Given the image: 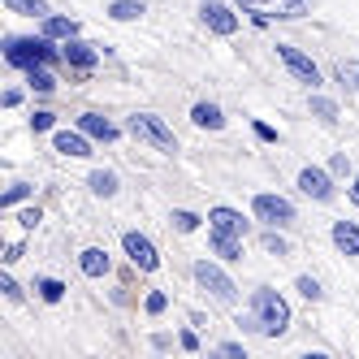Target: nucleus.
Masks as SVG:
<instances>
[{
  "label": "nucleus",
  "instance_id": "14",
  "mask_svg": "<svg viewBox=\"0 0 359 359\" xmlns=\"http://www.w3.org/2000/svg\"><path fill=\"white\" fill-rule=\"evenodd\" d=\"M53 147L61 151V156H74V161H87L91 151H95V139H91V135H83L79 126H74V130H53Z\"/></svg>",
  "mask_w": 359,
  "mask_h": 359
},
{
  "label": "nucleus",
  "instance_id": "33",
  "mask_svg": "<svg viewBox=\"0 0 359 359\" xmlns=\"http://www.w3.org/2000/svg\"><path fill=\"white\" fill-rule=\"evenodd\" d=\"M0 294H5L9 303H22V299H27V290H22L18 286V281H13V273L5 269V273H0Z\"/></svg>",
  "mask_w": 359,
  "mask_h": 359
},
{
  "label": "nucleus",
  "instance_id": "1",
  "mask_svg": "<svg viewBox=\"0 0 359 359\" xmlns=\"http://www.w3.org/2000/svg\"><path fill=\"white\" fill-rule=\"evenodd\" d=\"M0 48H5V65L22 69V74H27L31 65H57L61 61V43L48 39L43 31L39 35H5Z\"/></svg>",
  "mask_w": 359,
  "mask_h": 359
},
{
  "label": "nucleus",
  "instance_id": "2",
  "mask_svg": "<svg viewBox=\"0 0 359 359\" xmlns=\"http://www.w3.org/2000/svg\"><path fill=\"white\" fill-rule=\"evenodd\" d=\"M251 307H255V316H260V325H264V338H281V333L290 329V320H294L286 294L273 290V286H255L251 290Z\"/></svg>",
  "mask_w": 359,
  "mask_h": 359
},
{
  "label": "nucleus",
  "instance_id": "8",
  "mask_svg": "<svg viewBox=\"0 0 359 359\" xmlns=\"http://www.w3.org/2000/svg\"><path fill=\"white\" fill-rule=\"evenodd\" d=\"M121 251H126V260H130L139 273H147V277L161 269V251H156V243H151L143 229H126V234H121Z\"/></svg>",
  "mask_w": 359,
  "mask_h": 359
},
{
  "label": "nucleus",
  "instance_id": "6",
  "mask_svg": "<svg viewBox=\"0 0 359 359\" xmlns=\"http://www.w3.org/2000/svg\"><path fill=\"white\" fill-rule=\"evenodd\" d=\"M294 203L286 195H273V191H260L251 199V221H260V225H277V229H286L294 225Z\"/></svg>",
  "mask_w": 359,
  "mask_h": 359
},
{
  "label": "nucleus",
  "instance_id": "26",
  "mask_svg": "<svg viewBox=\"0 0 359 359\" xmlns=\"http://www.w3.org/2000/svg\"><path fill=\"white\" fill-rule=\"evenodd\" d=\"M143 13H147L143 0H113V5H109V18L113 22H139Z\"/></svg>",
  "mask_w": 359,
  "mask_h": 359
},
{
  "label": "nucleus",
  "instance_id": "17",
  "mask_svg": "<svg viewBox=\"0 0 359 359\" xmlns=\"http://www.w3.org/2000/svg\"><path fill=\"white\" fill-rule=\"evenodd\" d=\"M39 31H43L48 39H57V43H65V39H79V35H83L79 18H65V13H48V18L39 22Z\"/></svg>",
  "mask_w": 359,
  "mask_h": 359
},
{
  "label": "nucleus",
  "instance_id": "20",
  "mask_svg": "<svg viewBox=\"0 0 359 359\" xmlns=\"http://www.w3.org/2000/svg\"><path fill=\"white\" fill-rule=\"evenodd\" d=\"M307 109H312V117H316L320 126H338V117H342L338 100H329V95H320V91H312V95H307Z\"/></svg>",
  "mask_w": 359,
  "mask_h": 359
},
{
  "label": "nucleus",
  "instance_id": "7",
  "mask_svg": "<svg viewBox=\"0 0 359 359\" xmlns=\"http://www.w3.org/2000/svg\"><path fill=\"white\" fill-rule=\"evenodd\" d=\"M199 22L212 35L229 39V35H238V27H243V9L238 5H225V0H203V5H199Z\"/></svg>",
  "mask_w": 359,
  "mask_h": 359
},
{
  "label": "nucleus",
  "instance_id": "21",
  "mask_svg": "<svg viewBox=\"0 0 359 359\" xmlns=\"http://www.w3.org/2000/svg\"><path fill=\"white\" fill-rule=\"evenodd\" d=\"M87 187H91V195H100V199H113V195L121 191V177H117L113 169H91Z\"/></svg>",
  "mask_w": 359,
  "mask_h": 359
},
{
  "label": "nucleus",
  "instance_id": "35",
  "mask_svg": "<svg viewBox=\"0 0 359 359\" xmlns=\"http://www.w3.org/2000/svg\"><path fill=\"white\" fill-rule=\"evenodd\" d=\"M234 325H238L243 333H264V325H260V316H255V307H251V312H238V316H234Z\"/></svg>",
  "mask_w": 359,
  "mask_h": 359
},
{
  "label": "nucleus",
  "instance_id": "36",
  "mask_svg": "<svg viewBox=\"0 0 359 359\" xmlns=\"http://www.w3.org/2000/svg\"><path fill=\"white\" fill-rule=\"evenodd\" d=\"M22 255H27V247H22V243H9V247H5V255H0V260H5V269H13V264L22 260Z\"/></svg>",
  "mask_w": 359,
  "mask_h": 359
},
{
  "label": "nucleus",
  "instance_id": "29",
  "mask_svg": "<svg viewBox=\"0 0 359 359\" xmlns=\"http://www.w3.org/2000/svg\"><path fill=\"white\" fill-rule=\"evenodd\" d=\"M294 290H299V294H303L307 303H320V299H325V290H320V281H316L312 273H303V277L294 281Z\"/></svg>",
  "mask_w": 359,
  "mask_h": 359
},
{
  "label": "nucleus",
  "instance_id": "30",
  "mask_svg": "<svg viewBox=\"0 0 359 359\" xmlns=\"http://www.w3.org/2000/svg\"><path fill=\"white\" fill-rule=\"evenodd\" d=\"M143 312H147V316H165V312H169V294H165V290H147Z\"/></svg>",
  "mask_w": 359,
  "mask_h": 359
},
{
  "label": "nucleus",
  "instance_id": "28",
  "mask_svg": "<svg viewBox=\"0 0 359 359\" xmlns=\"http://www.w3.org/2000/svg\"><path fill=\"white\" fill-rule=\"evenodd\" d=\"M65 290H69V286H65L61 277H39V281H35V294H39L43 303H61Z\"/></svg>",
  "mask_w": 359,
  "mask_h": 359
},
{
  "label": "nucleus",
  "instance_id": "31",
  "mask_svg": "<svg viewBox=\"0 0 359 359\" xmlns=\"http://www.w3.org/2000/svg\"><path fill=\"white\" fill-rule=\"evenodd\" d=\"M31 130H35V135L57 130V113H53V109H35V113H31Z\"/></svg>",
  "mask_w": 359,
  "mask_h": 359
},
{
  "label": "nucleus",
  "instance_id": "9",
  "mask_svg": "<svg viewBox=\"0 0 359 359\" xmlns=\"http://www.w3.org/2000/svg\"><path fill=\"white\" fill-rule=\"evenodd\" d=\"M277 61L286 65V69L294 74V79H299L303 87H312V91H316V87L325 83V74H320V65H316L312 57H307L303 48H294V43H277Z\"/></svg>",
  "mask_w": 359,
  "mask_h": 359
},
{
  "label": "nucleus",
  "instance_id": "23",
  "mask_svg": "<svg viewBox=\"0 0 359 359\" xmlns=\"http://www.w3.org/2000/svg\"><path fill=\"white\" fill-rule=\"evenodd\" d=\"M5 9L13 13V18H48L53 9H48V0H5Z\"/></svg>",
  "mask_w": 359,
  "mask_h": 359
},
{
  "label": "nucleus",
  "instance_id": "13",
  "mask_svg": "<svg viewBox=\"0 0 359 359\" xmlns=\"http://www.w3.org/2000/svg\"><path fill=\"white\" fill-rule=\"evenodd\" d=\"M208 229H221V234L247 238V234H251V221H247L238 208H229V203H212V208H208Z\"/></svg>",
  "mask_w": 359,
  "mask_h": 359
},
{
  "label": "nucleus",
  "instance_id": "40",
  "mask_svg": "<svg viewBox=\"0 0 359 359\" xmlns=\"http://www.w3.org/2000/svg\"><path fill=\"white\" fill-rule=\"evenodd\" d=\"M255 135H260L264 143H277V130H273V126H264V121H255Z\"/></svg>",
  "mask_w": 359,
  "mask_h": 359
},
{
  "label": "nucleus",
  "instance_id": "5",
  "mask_svg": "<svg viewBox=\"0 0 359 359\" xmlns=\"http://www.w3.org/2000/svg\"><path fill=\"white\" fill-rule=\"evenodd\" d=\"M191 277H195V286H199V290H208L217 303H238V286H234V277L225 273L221 260H195Z\"/></svg>",
  "mask_w": 359,
  "mask_h": 359
},
{
  "label": "nucleus",
  "instance_id": "4",
  "mask_svg": "<svg viewBox=\"0 0 359 359\" xmlns=\"http://www.w3.org/2000/svg\"><path fill=\"white\" fill-rule=\"evenodd\" d=\"M234 5L255 22V27H269V22H290V18H303L312 9V0H234Z\"/></svg>",
  "mask_w": 359,
  "mask_h": 359
},
{
  "label": "nucleus",
  "instance_id": "12",
  "mask_svg": "<svg viewBox=\"0 0 359 359\" xmlns=\"http://www.w3.org/2000/svg\"><path fill=\"white\" fill-rule=\"evenodd\" d=\"M74 126H79V130L83 135H91L95 143H117L121 139V130H126V126H117V121H109L104 113H79V117H74Z\"/></svg>",
  "mask_w": 359,
  "mask_h": 359
},
{
  "label": "nucleus",
  "instance_id": "27",
  "mask_svg": "<svg viewBox=\"0 0 359 359\" xmlns=\"http://www.w3.org/2000/svg\"><path fill=\"white\" fill-rule=\"evenodd\" d=\"M203 221H208V217H199V212H191V208H173V212H169V225L177 229V234H195Z\"/></svg>",
  "mask_w": 359,
  "mask_h": 359
},
{
  "label": "nucleus",
  "instance_id": "19",
  "mask_svg": "<svg viewBox=\"0 0 359 359\" xmlns=\"http://www.w3.org/2000/svg\"><path fill=\"white\" fill-rule=\"evenodd\" d=\"M191 121L199 130H225V113H221V104H212V100H199L191 109Z\"/></svg>",
  "mask_w": 359,
  "mask_h": 359
},
{
  "label": "nucleus",
  "instance_id": "39",
  "mask_svg": "<svg viewBox=\"0 0 359 359\" xmlns=\"http://www.w3.org/2000/svg\"><path fill=\"white\" fill-rule=\"evenodd\" d=\"M18 104H22V91L18 87H9L5 95H0V109H18Z\"/></svg>",
  "mask_w": 359,
  "mask_h": 359
},
{
  "label": "nucleus",
  "instance_id": "37",
  "mask_svg": "<svg viewBox=\"0 0 359 359\" xmlns=\"http://www.w3.org/2000/svg\"><path fill=\"white\" fill-rule=\"evenodd\" d=\"M177 346H182V351H199L203 342H199V333H195V329H182V333H177Z\"/></svg>",
  "mask_w": 359,
  "mask_h": 359
},
{
  "label": "nucleus",
  "instance_id": "16",
  "mask_svg": "<svg viewBox=\"0 0 359 359\" xmlns=\"http://www.w3.org/2000/svg\"><path fill=\"white\" fill-rule=\"evenodd\" d=\"M208 251L221 264H238L243 260V238L238 234H221V229H208Z\"/></svg>",
  "mask_w": 359,
  "mask_h": 359
},
{
  "label": "nucleus",
  "instance_id": "18",
  "mask_svg": "<svg viewBox=\"0 0 359 359\" xmlns=\"http://www.w3.org/2000/svg\"><path fill=\"white\" fill-rule=\"evenodd\" d=\"M329 238L342 255H359V221H333L329 225Z\"/></svg>",
  "mask_w": 359,
  "mask_h": 359
},
{
  "label": "nucleus",
  "instance_id": "25",
  "mask_svg": "<svg viewBox=\"0 0 359 359\" xmlns=\"http://www.w3.org/2000/svg\"><path fill=\"white\" fill-rule=\"evenodd\" d=\"M260 247H264L269 255H277V260H286V255H290V243H286V234H281L277 225H264V234H260Z\"/></svg>",
  "mask_w": 359,
  "mask_h": 359
},
{
  "label": "nucleus",
  "instance_id": "22",
  "mask_svg": "<svg viewBox=\"0 0 359 359\" xmlns=\"http://www.w3.org/2000/svg\"><path fill=\"white\" fill-rule=\"evenodd\" d=\"M27 87L39 91V95H53V91H57V74H53V65H31V69H27Z\"/></svg>",
  "mask_w": 359,
  "mask_h": 359
},
{
  "label": "nucleus",
  "instance_id": "15",
  "mask_svg": "<svg viewBox=\"0 0 359 359\" xmlns=\"http://www.w3.org/2000/svg\"><path fill=\"white\" fill-rule=\"evenodd\" d=\"M79 273L91 277V281H104V277L113 273V255H109L104 247H83V251H79Z\"/></svg>",
  "mask_w": 359,
  "mask_h": 359
},
{
  "label": "nucleus",
  "instance_id": "42",
  "mask_svg": "<svg viewBox=\"0 0 359 359\" xmlns=\"http://www.w3.org/2000/svg\"><path fill=\"white\" fill-rule=\"evenodd\" d=\"M355 91H359V65H355Z\"/></svg>",
  "mask_w": 359,
  "mask_h": 359
},
{
  "label": "nucleus",
  "instance_id": "32",
  "mask_svg": "<svg viewBox=\"0 0 359 359\" xmlns=\"http://www.w3.org/2000/svg\"><path fill=\"white\" fill-rule=\"evenodd\" d=\"M39 221H43V208H39V203H27V208H18V225L27 229V234H31V229H39Z\"/></svg>",
  "mask_w": 359,
  "mask_h": 359
},
{
  "label": "nucleus",
  "instance_id": "11",
  "mask_svg": "<svg viewBox=\"0 0 359 359\" xmlns=\"http://www.w3.org/2000/svg\"><path fill=\"white\" fill-rule=\"evenodd\" d=\"M299 191H303L307 199H316V203H329L333 195H338V187H333V173L320 169V165L299 169Z\"/></svg>",
  "mask_w": 359,
  "mask_h": 359
},
{
  "label": "nucleus",
  "instance_id": "24",
  "mask_svg": "<svg viewBox=\"0 0 359 359\" xmlns=\"http://www.w3.org/2000/svg\"><path fill=\"white\" fill-rule=\"evenodd\" d=\"M31 195H35V187H31V182H9V191L0 195V208H5V212H18Z\"/></svg>",
  "mask_w": 359,
  "mask_h": 359
},
{
  "label": "nucleus",
  "instance_id": "3",
  "mask_svg": "<svg viewBox=\"0 0 359 359\" xmlns=\"http://www.w3.org/2000/svg\"><path fill=\"white\" fill-rule=\"evenodd\" d=\"M126 135L130 139H139V143H147L151 151H177V139H173V130L165 126V117H156V113H130L126 117Z\"/></svg>",
  "mask_w": 359,
  "mask_h": 359
},
{
  "label": "nucleus",
  "instance_id": "10",
  "mask_svg": "<svg viewBox=\"0 0 359 359\" xmlns=\"http://www.w3.org/2000/svg\"><path fill=\"white\" fill-rule=\"evenodd\" d=\"M61 65L74 74V79H87V74H95V65H100V48L87 43L83 35L79 39H65L61 43Z\"/></svg>",
  "mask_w": 359,
  "mask_h": 359
},
{
  "label": "nucleus",
  "instance_id": "34",
  "mask_svg": "<svg viewBox=\"0 0 359 359\" xmlns=\"http://www.w3.org/2000/svg\"><path fill=\"white\" fill-rule=\"evenodd\" d=\"M329 173H333V177H355V165H351V156H346V151H338V156H329Z\"/></svg>",
  "mask_w": 359,
  "mask_h": 359
},
{
  "label": "nucleus",
  "instance_id": "38",
  "mask_svg": "<svg viewBox=\"0 0 359 359\" xmlns=\"http://www.w3.org/2000/svg\"><path fill=\"white\" fill-rule=\"evenodd\" d=\"M217 351H221V355H229V359H247V351H243V342H221Z\"/></svg>",
  "mask_w": 359,
  "mask_h": 359
},
{
  "label": "nucleus",
  "instance_id": "41",
  "mask_svg": "<svg viewBox=\"0 0 359 359\" xmlns=\"http://www.w3.org/2000/svg\"><path fill=\"white\" fill-rule=\"evenodd\" d=\"M346 195H351V203L359 208V169H355V177H351V187H346Z\"/></svg>",
  "mask_w": 359,
  "mask_h": 359
}]
</instances>
